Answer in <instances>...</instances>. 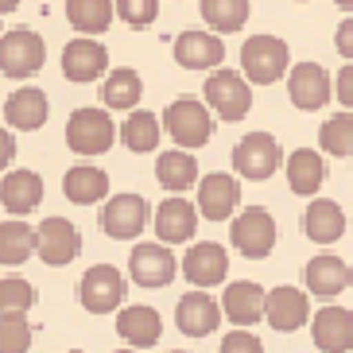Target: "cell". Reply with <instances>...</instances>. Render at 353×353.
<instances>
[{
  "mask_svg": "<svg viewBox=\"0 0 353 353\" xmlns=\"http://www.w3.org/2000/svg\"><path fill=\"white\" fill-rule=\"evenodd\" d=\"M163 128L183 152L206 148L210 136H214V109L206 101H198V97H175L163 113Z\"/></svg>",
  "mask_w": 353,
  "mask_h": 353,
  "instance_id": "obj_1",
  "label": "cell"
},
{
  "mask_svg": "<svg viewBox=\"0 0 353 353\" xmlns=\"http://www.w3.org/2000/svg\"><path fill=\"white\" fill-rule=\"evenodd\" d=\"M117 136H121V128L113 125V117L105 113L101 105L74 109L70 121H66V144L78 156H105Z\"/></svg>",
  "mask_w": 353,
  "mask_h": 353,
  "instance_id": "obj_2",
  "label": "cell"
},
{
  "mask_svg": "<svg viewBox=\"0 0 353 353\" xmlns=\"http://www.w3.org/2000/svg\"><path fill=\"white\" fill-rule=\"evenodd\" d=\"M291 51L280 35H249L241 47V74L252 85H272L288 74Z\"/></svg>",
  "mask_w": 353,
  "mask_h": 353,
  "instance_id": "obj_3",
  "label": "cell"
},
{
  "mask_svg": "<svg viewBox=\"0 0 353 353\" xmlns=\"http://www.w3.org/2000/svg\"><path fill=\"white\" fill-rule=\"evenodd\" d=\"M202 101H206L210 109H214V117H221V121H241V117H249V109H252V82L245 74L221 66V70H214L206 78Z\"/></svg>",
  "mask_w": 353,
  "mask_h": 353,
  "instance_id": "obj_4",
  "label": "cell"
},
{
  "mask_svg": "<svg viewBox=\"0 0 353 353\" xmlns=\"http://www.w3.org/2000/svg\"><path fill=\"white\" fill-rule=\"evenodd\" d=\"M47 63V43L39 32L32 28H12L0 39V74L20 82V78H32L35 70H43Z\"/></svg>",
  "mask_w": 353,
  "mask_h": 353,
  "instance_id": "obj_5",
  "label": "cell"
},
{
  "mask_svg": "<svg viewBox=\"0 0 353 353\" xmlns=\"http://www.w3.org/2000/svg\"><path fill=\"white\" fill-rule=\"evenodd\" d=\"M152 218H156V214H152V206H148V198L128 190V194H113L109 202H105L97 225H101L105 237H113V241H136L148 229Z\"/></svg>",
  "mask_w": 353,
  "mask_h": 353,
  "instance_id": "obj_6",
  "label": "cell"
},
{
  "mask_svg": "<svg viewBox=\"0 0 353 353\" xmlns=\"http://www.w3.org/2000/svg\"><path fill=\"white\" fill-rule=\"evenodd\" d=\"M280 163H283V152L272 132H249L241 136L237 148H233V171L241 179H252V183L272 179L280 171Z\"/></svg>",
  "mask_w": 353,
  "mask_h": 353,
  "instance_id": "obj_7",
  "label": "cell"
},
{
  "mask_svg": "<svg viewBox=\"0 0 353 353\" xmlns=\"http://www.w3.org/2000/svg\"><path fill=\"white\" fill-rule=\"evenodd\" d=\"M229 241H233V249L241 256H249V260L272 256V249H276V218L264 206L241 210L233 218V225H229Z\"/></svg>",
  "mask_w": 353,
  "mask_h": 353,
  "instance_id": "obj_8",
  "label": "cell"
},
{
  "mask_svg": "<svg viewBox=\"0 0 353 353\" xmlns=\"http://www.w3.org/2000/svg\"><path fill=\"white\" fill-rule=\"evenodd\" d=\"M179 268H183V260H175L171 245H163V241H140L128 252V272H132V283H140V288H167L179 276Z\"/></svg>",
  "mask_w": 353,
  "mask_h": 353,
  "instance_id": "obj_9",
  "label": "cell"
},
{
  "mask_svg": "<svg viewBox=\"0 0 353 353\" xmlns=\"http://www.w3.org/2000/svg\"><path fill=\"white\" fill-rule=\"evenodd\" d=\"M78 299L90 314H113L125 303V276L113 264H94L78 283Z\"/></svg>",
  "mask_w": 353,
  "mask_h": 353,
  "instance_id": "obj_10",
  "label": "cell"
},
{
  "mask_svg": "<svg viewBox=\"0 0 353 353\" xmlns=\"http://www.w3.org/2000/svg\"><path fill=\"white\" fill-rule=\"evenodd\" d=\"M288 97L303 113H319L322 105L334 97V78L319 63H295L288 74Z\"/></svg>",
  "mask_w": 353,
  "mask_h": 353,
  "instance_id": "obj_11",
  "label": "cell"
},
{
  "mask_svg": "<svg viewBox=\"0 0 353 353\" xmlns=\"http://www.w3.org/2000/svg\"><path fill=\"white\" fill-rule=\"evenodd\" d=\"M35 252H39L43 264L63 268V264H70L82 252V233L66 218H43L39 229H35Z\"/></svg>",
  "mask_w": 353,
  "mask_h": 353,
  "instance_id": "obj_12",
  "label": "cell"
},
{
  "mask_svg": "<svg viewBox=\"0 0 353 353\" xmlns=\"http://www.w3.org/2000/svg\"><path fill=\"white\" fill-rule=\"evenodd\" d=\"M225 272H229V252L218 241H194L183 256V276L190 280V288L202 291L218 288V283H225Z\"/></svg>",
  "mask_w": 353,
  "mask_h": 353,
  "instance_id": "obj_13",
  "label": "cell"
},
{
  "mask_svg": "<svg viewBox=\"0 0 353 353\" xmlns=\"http://www.w3.org/2000/svg\"><path fill=\"white\" fill-rule=\"evenodd\" d=\"M221 314H225L221 311V299H214L202 288H190L175 307V326L187 338H206V334H214L221 326Z\"/></svg>",
  "mask_w": 353,
  "mask_h": 353,
  "instance_id": "obj_14",
  "label": "cell"
},
{
  "mask_svg": "<svg viewBox=\"0 0 353 353\" xmlns=\"http://www.w3.org/2000/svg\"><path fill=\"white\" fill-rule=\"evenodd\" d=\"M311 342L322 353H350L353 350V311L326 303L311 319Z\"/></svg>",
  "mask_w": 353,
  "mask_h": 353,
  "instance_id": "obj_15",
  "label": "cell"
},
{
  "mask_svg": "<svg viewBox=\"0 0 353 353\" xmlns=\"http://www.w3.org/2000/svg\"><path fill=\"white\" fill-rule=\"evenodd\" d=\"M237 206H241V179L225 175V171L202 175V183H198V210H202V218H210V221L237 218Z\"/></svg>",
  "mask_w": 353,
  "mask_h": 353,
  "instance_id": "obj_16",
  "label": "cell"
},
{
  "mask_svg": "<svg viewBox=\"0 0 353 353\" xmlns=\"http://www.w3.org/2000/svg\"><path fill=\"white\" fill-rule=\"evenodd\" d=\"M198 218H202V210H194V202L175 194V198H163V206H156L152 225H156V237L163 245H183V241H194Z\"/></svg>",
  "mask_w": 353,
  "mask_h": 353,
  "instance_id": "obj_17",
  "label": "cell"
},
{
  "mask_svg": "<svg viewBox=\"0 0 353 353\" xmlns=\"http://www.w3.org/2000/svg\"><path fill=\"white\" fill-rule=\"evenodd\" d=\"M264 322L280 334H291V330H299V326H307V322H311L307 291L288 288V283H283V288H272L268 303H264Z\"/></svg>",
  "mask_w": 353,
  "mask_h": 353,
  "instance_id": "obj_18",
  "label": "cell"
},
{
  "mask_svg": "<svg viewBox=\"0 0 353 353\" xmlns=\"http://www.w3.org/2000/svg\"><path fill=\"white\" fill-rule=\"evenodd\" d=\"M221 59H225V47H221V35L214 32H179L175 35V63L183 70H221Z\"/></svg>",
  "mask_w": 353,
  "mask_h": 353,
  "instance_id": "obj_19",
  "label": "cell"
},
{
  "mask_svg": "<svg viewBox=\"0 0 353 353\" xmlns=\"http://www.w3.org/2000/svg\"><path fill=\"white\" fill-rule=\"evenodd\" d=\"M105 70H109V51L97 39L82 35V39H70L63 47V74L70 82H78V85L97 82Z\"/></svg>",
  "mask_w": 353,
  "mask_h": 353,
  "instance_id": "obj_20",
  "label": "cell"
},
{
  "mask_svg": "<svg viewBox=\"0 0 353 353\" xmlns=\"http://www.w3.org/2000/svg\"><path fill=\"white\" fill-rule=\"evenodd\" d=\"M264 303H268V291L252 280H233L225 283V295H221V311L225 319L237 326V330H249L252 322L264 319Z\"/></svg>",
  "mask_w": 353,
  "mask_h": 353,
  "instance_id": "obj_21",
  "label": "cell"
},
{
  "mask_svg": "<svg viewBox=\"0 0 353 353\" xmlns=\"http://www.w3.org/2000/svg\"><path fill=\"white\" fill-rule=\"evenodd\" d=\"M117 334L128 342V350H152L163 334V319H159L156 307L128 303V307L117 311Z\"/></svg>",
  "mask_w": 353,
  "mask_h": 353,
  "instance_id": "obj_22",
  "label": "cell"
},
{
  "mask_svg": "<svg viewBox=\"0 0 353 353\" xmlns=\"http://www.w3.org/2000/svg\"><path fill=\"white\" fill-rule=\"evenodd\" d=\"M350 272H353V264H345L342 256L319 252V256L307 264L303 280H307V291H311V295H319V299H334V295H342V291L350 288Z\"/></svg>",
  "mask_w": 353,
  "mask_h": 353,
  "instance_id": "obj_23",
  "label": "cell"
},
{
  "mask_svg": "<svg viewBox=\"0 0 353 353\" xmlns=\"http://www.w3.org/2000/svg\"><path fill=\"white\" fill-rule=\"evenodd\" d=\"M47 109H51V101H47L43 90L20 85V90L8 94V101H4V125L20 128V132H35V128L47 125Z\"/></svg>",
  "mask_w": 353,
  "mask_h": 353,
  "instance_id": "obj_24",
  "label": "cell"
},
{
  "mask_svg": "<svg viewBox=\"0 0 353 353\" xmlns=\"http://www.w3.org/2000/svg\"><path fill=\"white\" fill-rule=\"evenodd\" d=\"M303 233H307L314 245H334V241H342L345 210L338 206L334 198H311L307 210H303Z\"/></svg>",
  "mask_w": 353,
  "mask_h": 353,
  "instance_id": "obj_25",
  "label": "cell"
},
{
  "mask_svg": "<svg viewBox=\"0 0 353 353\" xmlns=\"http://www.w3.org/2000/svg\"><path fill=\"white\" fill-rule=\"evenodd\" d=\"M0 202H4V210L16 214V218L32 214V210L43 202V179L35 175V171H4Z\"/></svg>",
  "mask_w": 353,
  "mask_h": 353,
  "instance_id": "obj_26",
  "label": "cell"
},
{
  "mask_svg": "<svg viewBox=\"0 0 353 353\" xmlns=\"http://www.w3.org/2000/svg\"><path fill=\"white\" fill-rule=\"evenodd\" d=\"M326 183V163L314 148H295L288 156V187L299 198H319V187Z\"/></svg>",
  "mask_w": 353,
  "mask_h": 353,
  "instance_id": "obj_27",
  "label": "cell"
},
{
  "mask_svg": "<svg viewBox=\"0 0 353 353\" xmlns=\"http://www.w3.org/2000/svg\"><path fill=\"white\" fill-rule=\"evenodd\" d=\"M63 194L70 198L74 206H97L109 194V175H105L101 167L78 163L63 175Z\"/></svg>",
  "mask_w": 353,
  "mask_h": 353,
  "instance_id": "obj_28",
  "label": "cell"
},
{
  "mask_svg": "<svg viewBox=\"0 0 353 353\" xmlns=\"http://www.w3.org/2000/svg\"><path fill=\"white\" fill-rule=\"evenodd\" d=\"M156 179H159V187L171 190V194H183V190H190L194 183H202V179H198L194 152H183V148L163 152V156L156 159Z\"/></svg>",
  "mask_w": 353,
  "mask_h": 353,
  "instance_id": "obj_29",
  "label": "cell"
},
{
  "mask_svg": "<svg viewBox=\"0 0 353 353\" xmlns=\"http://www.w3.org/2000/svg\"><path fill=\"white\" fill-rule=\"evenodd\" d=\"M144 97V82L132 66H121V70H109L101 82V101L105 109H117V113H136V105Z\"/></svg>",
  "mask_w": 353,
  "mask_h": 353,
  "instance_id": "obj_30",
  "label": "cell"
},
{
  "mask_svg": "<svg viewBox=\"0 0 353 353\" xmlns=\"http://www.w3.org/2000/svg\"><path fill=\"white\" fill-rule=\"evenodd\" d=\"M113 16H117L113 0H66V20H70V28H78L90 39L109 32Z\"/></svg>",
  "mask_w": 353,
  "mask_h": 353,
  "instance_id": "obj_31",
  "label": "cell"
},
{
  "mask_svg": "<svg viewBox=\"0 0 353 353\" xmlns=\"http://www.w3.org/2000/svg\"><path fill=\"white\" fill-rule=\"evenodd\" d=\"M159 136H163V125H159L156 113H148V109H136V113L125 117V125H121V144L128 152H156L159 148Z\"/></svg>",
  "mask_w": 353,
  "mask_h": 353,
  "instance_id": "obj_32",
  "label": "cell"
},
{
  "mask_svg": "<svg viewBox=\"0 0 353 353\" xmlns=\"http://www.w3.org/2000/svg\"><path fill=\"white\" fill-rule=\"evenodd\" d=\"M35 252V229L20 218H4L0 225V264L4 268H20L23 260Z\"/></svg>",
  "mask_w": 353,
  "mask_h": 353,
  "instance_id": "obj_33",
  "label": "cell"
},
{
  "mask_svg": "<svg viewBox=\"0 0 353 353\" xmlns=\"http://www.w3.org/2000/svg\"><path fill=\"white\" fill-rule=\"evenodd\" d=\"M198 8L214 35H233L249 23V0H202Z\"/></svg>",
  "mask_w": 353,
  "mask_h": 353,
  "instance_id": "obj_34",
  "label": "cell"
},
{
  "mask_svg": "<svg viewBox=\"0 0 353 353\" xmlns=\"http://www.w3.org/2000/svg\"><path fill=\"white\" fill-rule=\"evenodd\" d=\"M319 144H322V152H330L338 159L353 156V113L326 117L322 121V132H319Z\"/></svg>",
  "mask_w": 353,
  "mask_h": 353,
  "instance_id": "obj_35",
  "label": "cell"
},
{
  "mask_svg": "<svg viewBox=\"0 0 353 353\" xmlns=\"http://www.w3.org/2000/svg\"><path fill=\"white\" fill-rule=\"evenodd\" d=\"M32 322L28 311H0V353H28Z\"/></svg>",
  "mask_w": 353,
  "mask_h": 353,
  "instance_id": "obj_36",
  "label": "cell"
},
{
  "mask_svg": "<svg viewBox=\"0 0 353 353\" xmlns=\"http://www.w3.org/2000/svg\"><path fill=\"white\" fill-rule=\"evenodd\" d=\"M35 288L20 276H4L0 280V311H32Z\"/></svg>",
  "mask_w": 353,
  "mask_h": 353,
  "instance_id": "obj_37",
  "label": "cell"
},
{
  "mask_svg": "<svg viewBox=\"0 0 353 353\" xmlns=\"http://www.w3.org/2000/svg\"><path fill=\"white\" fill-rule=\"evenodd\" d=\"M117 16H121L132 32H144V28L156 23L159 0H117Z\"/></svg>",
  "mask_w": 353,
  "mask_h": 353,
  "instance_id": "obj_38",
  "label": "cell"
},
{
  "mask_svg": "<svg viewBox=\"0 0 353 353\" xmlns=\"http://www.w3.org/2000/svg\"><path fill=\"white\" fill-rule=\"evenodd\" d=\"M218 353H264V342L249 330H233V334H225V342H221Z\"/></svg>",
  "mask_w": 353,
  "mask_h": 353,
  "instance_id": "obj_39",
  "label": "cell"
},
{
  "mask_svg": "<svg viewBox=\"0 0 353 353\" xmlns=\"http://www.w3.org/2000/svg\"><path fill=\"white\" fill-rule=\"evenodd\" d=\"M334 97L345 105V113H353V63H345L334 78Z\"/></svg>",
  "mask_w": 353,
  "mask_h": 353,
  "instance_id": "obj_40",
  "label": "cell"
},
{
  "mask_svg": "<svg viewBox=\"0 0 353 353\" xmlns=\"http://www.w3.org/2000/svg\"><path fill=\"white\" fill-rule=\"evenodd\" d=\"M334 47H338V54H345V63H353V16L338 23V32H334Z\"/></svg>",
  "mask_w": 353,
  "mask_h": 353,
  "instance_id": "obj_41",
  "label": "cell"
},
{
  "mask_svg": "<svg viewBox=\"0 0 353 353\" xmlns=\"http://www.w3.org/2000/svg\"><path fill=\"white\" fill-rule=\"evenodd\" d=\"M12 156H16V136H12L8 125H4V132H0V167H4V171H8Z\"/></svg>",
  "mask_w": 353,
  "mask_h": 353,
  "instance_id": "obj_42",
  "label": "cell"
},
{
  "mask_svg": "<svg viewBox=\"0 0 353 353\" xmlns=\"http://www.w3.org/2000/svg\"><path fill=\"white\" fill-rule=\"evenodd\" d=\"M20 8V0H0V12H4V16H8V12H16Z\"/></svg>",
  "mask_w": 353,
  "mask_h": 353,
  "instance_id": "obj_43",
  "label": "cell"
},
{
  "mask_svg": "<svg viewBox=\"0 0 353 353\" xmlns=\"http://www.w3.org/2000/svg\"><path fill=\"white\" fill-rule=\"evenodd\" d=\"M334 4H338L342 12H353V0H334Z\"/></svg>",
  "mask_w": 353,
  "mask_h": 353,
  "instance_id": "obj_44",
  "label": "cell"
},
{
  "mask_svg": "<svg viewBox=\"0 0 353 353\" xmlns=\"http://www.w3.org/2000/svg\"><path fill=\"white\" fill-rule=\"evenodd\" d=\"M113 353H140V350H113Z\"/></svg>",
  "mask_w": 353,
  "mask_h": 353,
  "instance_id": "obj_45",
  "label": "cell"
},
{
  "mask_svg": "<svg viewBox=\"0 0 353 353\" xmlns=\"http://www.w3.org/2000/svg\"><path fill=\"white\" fill-rule=\"evenodd\" d=\"M167 353H187V350H167Z\"/></svg>",
  "mask_w": 353,
  "mask_h": 353,
  "instance_id": "obj_46",
  "label": "cell"
},
{
  "mask_svg": "<svg viewBox=\"0 0 353 353\" xmlns=\"http://www.w3.org/2000/svg\"><path fill=\"white\" fill-rule=\"evenodd\" d=\"M350 288H353V272H350Z\"/></svg>",
  "mask_w": 353,
  "mask_h": 353,
  "instance_id": "obj_47",
  "label": "cell"
},
{
  "mask_svg": "<svg viewBox=\"0 0 353 353\" xmlns=\"http://www.w3.org/2000/svg\"><path fill=\"white\" fill-rule=\"evenodd\" d=\"M66 353H82V350H66Z\"/></svg>",
  "mask_w": 353,
  "mask_h": 353,
  "instance_id": "obj_48",
  "label": "cell"
}]
</instances>
